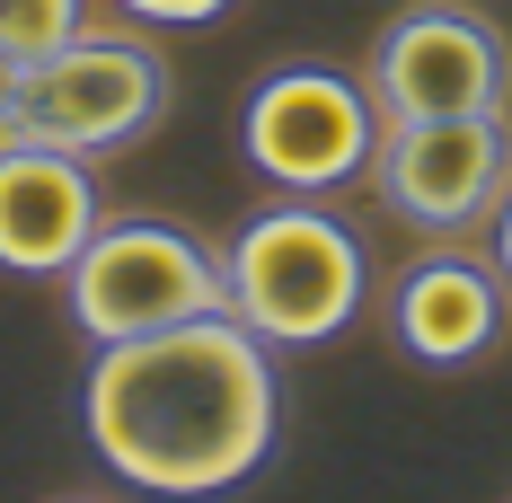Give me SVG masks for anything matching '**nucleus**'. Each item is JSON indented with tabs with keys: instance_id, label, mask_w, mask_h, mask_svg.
<instances>
[{
	"instance_id": "1",
	"label": "nucleus",
	"mask_w": 512,
	"mask_h": 503,
	"mask_svg": "<svg viewBox=\"0 0 512 503\" xmlns=\"http://www.w3.org/2000/svg\"><path fill=\"white\" fill-rule=\"evenodd\" d=\"M80 433L106 477L159 503L239 495L283 442L274 345L248 336L230 309L98 345L80 380Z\"/></svg>"
},
{
	"instance_id": "2",
	"label": "nucleus",
	"mask_w": 512,
	"mask_h": 503,
	"mask_svg": "<svg viewBox=\"0 0 512 503\" xmlns=\"http://www.w3.org/2000/svg\"><path fill=\"white\" fill-rule=\"evenodd\" d=\"M221 292L230 318L265 336L274 353L336 345L371 301V256H362L354 221H336L318 195H283L248 212L221 248Z\"/></svg>"
},
{
	"instance_id": "3",
	"label": "nucleus",
	"mask_w": 512,
	"mask_h": 503,
	"mask_svg": "<svg viewBox=\"0 0 512 503\" xmlns=\"http://www.w3.org/2000/svg\"><path fill=\"white\" fill-rule=\"evenodd\" d=\"M62 309H71V327L89 345H124V336H151V327H177V318L230 309L221 248H204L186 221H159V212L98 221V239L71 256V274H62Z\"/></svg>"
},
{
	"instance_id": "4",
	"label": "nucleus",
	"mask_w": 512,
	"mask_h": 503,
	"mask_svg": "<svg viewBox=\"0 0 512 503\" xmlns=\"http://www.w3.org/2000/svg\"><path fill=\"white\" fill-rule=\"evenodd\" d=\"M371 151H380V106L362 71L336 62H283L239 106V159L274 195H345L354 177H371Z\"/></svg>"
},
{
	"instance_id": "5",
	"label": "nucleus",
	"mask_w": 512,
	"mask_h": 503,
	"mask_svg": "<svg viewBox=\"0 0 512 503\" xmlns=\"http://www.w3.org/2000/svg\"><path fill=\"white\" fill-rule=\"evenodd\" d=\"M168 53L151 36H124V27H80L62 53L18 71V142H53V151H124L142 142L159 115H168Z\"/></svg>"
},
{
	"instance_id": "6",
	"label": "nucleus",
	"mask_w": 512,
	"mask_h": 503,
	"mask_svg": "<svg viewBox=\"0 0 512 503\" xmlns=\"http://www.w3.org/2000/svg\"><path fill=\"white\" fill-rule=\"evenodd\" d=\"M362 89L380 106V124H424V115H504L512 106V45L495 18H477L460 0H415L398 9L371 62Z\"/></svg>"
},
{
	"instance_id": "7",
	"label": "nucleus",
	"mask_w": 512,
	"mask_h": 503,
	"mask_svg": "<svg viewBox=\"0 0 512 503\" xmlns=\"http://www.w3.org/2000/svg\"><path fill=\"white\" fill-rule=\"evenodd\" d=\"M512 186V115H424V124H380L371 151V195L424 239H468L495 221Z\"/></svg>"
},
{
	"instance_id": "8",
	"label": "nucleus",
	"mask_w": 512,
	"mask_h": 503,
	"mask_svg": "<svg viewBox=\"0 0 512 503\" xmlns=\"http://www.w3.org/2000/svg\"><path fill=\"white\" fill-rule=\"evenodd\" d=\"M504 327H512V283L468 239H433L389 283V345L415 371H468V362H486L504 345Z\"/></svg>"
},
{
	"instance_id": "9",
	"label": "nucleus",
	"mask_w": 512,
	"mask_h": 503,
	"mask_svg": "<svg viewBox=\"0 0 512 503\" xmlns=\"http://www.w3.org/2000/svg\"><path fill=\"white\" fill-rule=\"evenodd\" d=\"M106 195L80 151L53 142H0V274L62 283L71 256L98 239Z\"/></svg>"
},
{
	"instance_id": "10",
	"label": "nucleus",
	"mask_w": 512,
	"mask_h": 503,
	"mask_svg": "<svg viewBox=\"0 0 512 503\" xmlns=\"http://www.w3.org/2000/svg\"><path fill=\"white\" fill-rule=\"evenodd\" d=\"M89 18H80V0H0V62H45L80 36Z\"/></svg>"
},
{
	"instance_id": "11",
	"label": "nucleus",
	"mask_w": 512,
	"mask_h": 503,
	"mask_svg": "<svg viewBox=\"0 0 512 503\" xmlns=\"http://www.w3.org/2000/svg\"><path fill=\"white\" fill-rule=\"evenodd\" d=\"M133 27H212V18H230L239 0H115Z\"/></svg>"
},
{
	"instance_id": "12",
	"label": "nucleus",
	"mask_w": 512,
	"mask_h": 503,
	"mask_svg": "<svg viewBox=\"0 0 512 503\" xmlns=\"http://www.w3.org/2000/svg\"><path fill=\"white\" fill-rule=\"evenodd\" d=\"M486 256L504 265V283H512V186H504V203H495V221H486Z\"/></svg>"
},
{
	"instance_id": "13",
	"label": "nucleus",
	"mask_w": 512,
	"mask_h": 503,
	"mask_svg": "<svg viewBox=\"0 0 512 503\" xmlns=\"http://www.w3.org/2000/svg\"><path fill=\"white\" fill-rule=\"evenodd\" d=\"M0 142H18V62H0Z\"/></svg>"
},
{
	"instance_id": "14",
	"label": "nucleus",
	"mask_w": 512,
	"mask_h": 503,
	"mask_svg": "<svg viewBox=\"0 0 512 503\" xmlns=\"http://www.w3.org/2000/svg\"><path fill=\"white\" fill-rule=\"evenodd\" d=\"M71 503H89V495H71Z\"/></svg>"
}]
</instances>
